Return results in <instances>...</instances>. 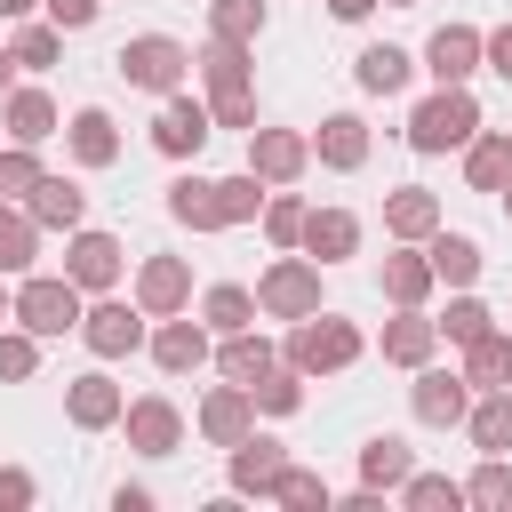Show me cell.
<instances>
[{
    "mask_svg": "<svg viewBox=\"0 0 512 512\" xmlns=\"http://www.w3.org/2000/svg\"><path fill=\"white\" fill-rule=\"evenodd\" d=\"M136 304H144L152 320L184 312V304H192V264H184V256H144V272H136Z\"/></svg>",
    "mask_w": 512,
    "mask_h": 512,
    "instance_id": "11",
    "label": "cell"
},
{
    "mask_svg": "<svg viewBox=\"0 0 512 512\" xmlns=\"http://www.w3.org/2000/svg\"><path fill=\"white\" fill-rule=\"evenodd\" d=\"M480 48H488V40H480L472 24H440V32L424 40V72H432L440 88H464V80L480 72Z\"/></svg>",
    "mask_w": 512,
    "mask_h": 512,
    "instance_id": "9",
    "label": "cell"
},
{
    "mask_svg": "<svg viewBox=\"0 0 512 512\" xmlns=\"http://www.w3.org/2000/svg\"><path fill=\"white\" fill-rule=\"evenodd\" d=\"M480 136V104L464 96V88H432L416 112H408V144L416 152H456V144H472Z\"/></svg>",
    "mask_w": 512,
    "mask_h": 512,
    "instance_id": "1",
    "label": "cell"
},
{
    "mask_svg": "<svg viewBox=\"0 0 512 512\" xmlns=\"http://www.w3.org/2000/svg\"><path fill=\"white\" fill-rule=\"evenodd\" d=\"M152 360H160L168 376H192V368L208 360V328H200V320H176V312H168V320L152 328Z\"/></svg>",
    "mask_w": 512,
    "mask_h": 512,
    "instance_id": "19",
    "label": "cell"
},
{
    "mask_svg": "<svg viewBox=\"0 0 512 512\" xmlns=\"http://www.w3.org/2000/svg\"><path fill=\"white\" fill-rule=\"evenodd\" d=\"M480 64L512 80V24H496V32H488V48H480Z\"/></svg>",
    "mask_w": 512,
    "mask_h": 512,
    "instance_id": "50",
    "label": "cell"
},
{
    "mask_svg": "<svg viewBox=\"0 0 512 512\" xmlns=\"http://www.w3.org/2000/svg\"><path fill=\"white\" fill-rule=\"evenodd\" d=\"M248 392H256V408H272V416H296V408H304V368H264Z\"/></svg>",
    "mask_w": 512,
    "mask_h": 512,
    "instance_id": "40",
    "label": "cell"
},
{
    "mask_svg": "<svg viewBox=\"0 0 512 512\" xmlns=\"http://www.w3.org/2000/svg\"><path fill=\"white\" fill-rule=\"evenodd\" d=\"M280 472H288L280 440H264V432L232 440V488H240V496H272V488H280Z\"/></svg>",
    "mask_w": 512,
    "mask_h": 512,
    "instance_id": "14",
    "label": "cell"
},
{
    "mask_svg": "<svg viewBox=\"0 0 512 512\" xmlns=\"http://www.w3.org/2000/svg\"><path fill=\"white\" fill-rule=\"evenodd\" d=\"M24 208H32V224H40V232H72V224L88 216V192H80L72 176H40V184L24 192Z\"/></svg>",
    "mask_w": 512,
    "mask_h": 512,
    "instance_id": "15",
    "label": "cell"
},
{
    "mask_svg": "<svg viewBox=\"0 0 512 512\" xmlns=\"http://www.w3.org/2000/svg\"><path fill=\"white\" fill-rule=\"evenodd\" d=\"M32 504V472H0V512H24Z\"/></svg>",
    "mask_w": 512,
    "mask_h": 512,
    "instance_id": "51",
    "label": "cell"
},
{
    "mask_svg": "<svg viewBox=\"0 0 512 512\" xmlns=\"http://www.w3.org/2000/svg\"><path fill=\"white\" fill-rule=\"evenodd\" d=\"M64 272L80 280V296H88V288H112V280H120V240H112V232H72Z\"/></svg>",
    "mask_w": 512,
    "mask_h": 512,
    "instance_id": "17",
    "label": "cell"
},
{
    "mask_svg": "<svg viewBox=\"0 0 512 512\" xmlns=\"http://www.w3.org/2000/svg\"><path fill=\"white\" fill-rule=\"evenodd\" d=\"M40 8H48V24L80 32V24H96V8H104V0H40Z\"/></svg>",
    "mask_w": 512,
    "mask_h": 512,
    "instance_id": "49",
    "label": "cell"
},
{
    "mask_svg": "<svg viewBox=\"0 0 512 512\" xmlns=\"http://www.w3.org/2000/svg\"><path fill=\"white\" fill-rule=\"evenodd\" d=\"M192 64H200L208 96H232V88H248V40H208Z\"/></svg>",
    "mask_w": 512,
    "mask_h": 512,
    "instance_id": "27",
    "label": "cell"
},
{
    "mask_svg": "<svg viewBox=\"0 0 512 512\" xmlns=\"http://www.w3.org/2000/svg\"><path fill=\"white\" fill-rule=\"evenodd\" d=\"M40 256V224H32V208H8L0 200V272H24Z\"/></svg>",
    "mask_w": 512,
    "mask_h": 512,
    "instance_id": "35",
    "label": "cell"
},
{
    "mask_svg": "<svg viewBox=\"0 0 512 512\" xmlns=\"http://www.w3.org/2000/svg\"><path fill=\"white\" fill-rule=\"evenodd\" d=\"M8 64H16V56H8V48H0V96H8Z\"/></svg>",
    "mask_w": 512,
    "mask_h": 512,
    "instance_id": "53",
    "label": "cell"
},
{
    "mask_svg": "<svg viewBox=\"0 0 512 512\" xmlns=\"http://www.w3.org/2000/svg\"><path fill=\"white\" fill-rule=\"evenodd\" d=\"M400 496H408V512H456V504H464V480H448V472H408Z\"/></svg>",
    "mask_w": 512,
    "mask_h": 512,
    "instance_id": "38",
    "label": "cell"
},
{
    "mask_svg": "<svg viewBox=\"0 0 512 512\" xmlns=\"http://www.w3.org/2000/svg\"><path fill=\"white\" fill-rule=\"evenodd\" d=\"M464 424H472V448L480 456H512V384H496Z\"/></svg>",
    "mask_w": 512,
    "mask_h": 512,
    "instance_id": "26",
    "label": "cell"
},
{
    "mask_svg": "<svg viewBox=\"0 0 512 512\" xmlns=\"http://www.w3.org/2000/svg\"><path fill=\"white\" fill-rule=\"evenodd\" d=\"M392 8H416V0H392Z\"/></svg>",
    "mask_w": 512,
    "mask_h": 512,
    "instance_id": "56",
    "label": "cell"
},
{
    "mask_svg": "<svg viewBox=\"0 0 512 512\" xmlns=\"http://www.w3.org/2000/svg\"><path fill=\"white\" fill-rule=\"evenodd\" d=\"M464 376H472L480 392H496V384H512V336H504V328H488L480 344H464Z\"/></svg>",
    "mask_w": 512,
    "mask_h": 512,
    "instance_id": "34",
    "label": "cell"
},
{
    "mask_svg": "<svg viewBox=\"0 0 512 512\" xmlns=\"http://www.w3.org/2000/svg\"><path fill=\"white\" fill-rule=\"evenodd\" d=\"M432 344H440V320H424L416 304H400V320H384V360L424 368V360H432Z\"/></svg>",
    "mask_w": 512,
    "mask_h": 512,
    "instance_id": "22",
    "label": "cell"
},
{
    "mask_svg": "<svg viewBox=\"0 0 512 512\" xmlns=\"http://www.w3.org/2000/svg\"><path fill=\"white\" fill-rule=\"evenodd\" d=\"M312 264H344L352 248H360V216H344V208H312L304 216V240H296Z\"/></svg>",
    "mask_w": 512,
    "mask_h": 512,
    "instance_id": "16",
    "label": "cell"
},
{
    "mask_svg": "<svg viewBox=\"0 0 512 512\" xmlns=\"http://www.w3.org/2000/svg\"><path fill=\"white\" fill-rule=\"evenodd\" d=\"M168 216L192 224V232H216V224H224V216H216V184H208V176H176V184H168Z\"/></svg>",
    "mask_w": 512,
    "mask_h": 512,
    "instance_id": "30",
    "label": "cell"
},
{
    "mask_svg": "<svg viewBox=\"0 0 512 512\" xmlns=\"http://www.w3.org/2000/svg\"><path fill=\"white\" fill-rule=\"evenodd\" d=\"M112 64H120V80H128V88L176 96V88H184V72H192V48H184V40H168V32H136Z\"/></svg>",
    "mask_w": 512,
    "mask_h": 512,
    "instance_id": "3",
    "label": "cell"
},
{
    "mask_svg": "<svg viewBox=\"0 0 512 512\" xmlns=\"http://www.w3.org/2000/svg\"><path fill=\"white\" fill-rule=\"evenodd\" d=\"M0 120H8V136H16V144L56 136V104H48V88H8V96H0Z\"/></svg>",
    "mask_w": 512,
    "mask_h": 512,
    "instance_id": "23",
    "label": "cell"
},
{
    "mask_svg": "<svg viewBox=\"0 0 512 512\" xmlns=\"http://www.w3.org/2000/svg\"><path fill=\"white\" fill-rule=\"evenodd\" d=\"M248 168L264 184H296L312 168V136H296V128H248Z\"/></svg>",
    "mask_w": 512,
    "mask_h": 512,
    "instance_id": "7",
    "label": "cell"
},
{
    "mask_svg": "<svg viewBox=\"0 0 512 512\" xmlns=\"http://www.w3.org/2000/svg\"><path fill=\"white\" fill-rule=\"evenodd\" d=\"M384 232H400V240H432V232H440V200H432L424 184H400V192L384 200Z\"/></svg>",
    "mask_w": 512,
    "mask_h": 512,
    "instance_id": "24",
    "label": "cell"
},
{
    "mask_svg": "<svg viewBox=\"0 0 512 512\" xmlns=\"http://www.w3.org/2000/svg\"><path fill=\"white\" fill-rule=\"evenodd\" d=\"M464 184L472 192H504L512 184V136H472L464 144Z\"/></svg>",
    "mask_w": 512,
    "mask_h": 512,
    "instance_id": "25",
    "label": "cell"
},
{
    "mask_svg": "<svg viewBox=\"0 0 512 512\" xmlns=\"http://www.w3.org/2000/svg\"><path fill=\"white\" fill-rule=\"evenodd\" d=\"M32 184H40L32 144H8V152H0V200H8V192H32Z\"/></svg>",
    "mask_w": 512,
    "mask_h": 512,
    "instance_id": "47",
    "label": "cell"
},
{
    "mask_svg": "<svg viewBox=\"0 0 512 512\" xmlns=\"http://www.w3.org/2000/svg\"><path fill=\"white\" fill-rule=\"evenodd\" d=\"M208 112H216V128H256V96H248V88H232V96H216Z\"/></svg>",
    "mask_w": 512,
    "mask_h": 512,
    "instance_id": "48",
    "label": "cell"
},
{
    "mask_svg": "<svg viewBox=\"0 0 512 512\" xmlns=\"http://www.w3.org/2000/svg\"><path fill=\"white\" fill-rule=\"evenodd\" d=\"M272 496H280L288 512H328V480H320V472H296V464L280 472V488H272Z\"/></svg>",
    "mask_w": 512,
    "mask_h": 512,
    "instance_id": "45",
    "label": "cell"
},
{
    "mask_svg": "<svg viewBox=\"0 0 512 512\" xmlns=\"http://www.w3.org/2000/svg\"><path fill=\"white\" fill-rule=\"evenodd\" d=\"M32 368H40V336H32V328H16V336H0V376H8V384H24Z\"/></svg>",
    "mask_w": 512,
    "mask_h": 512,
    "instance_id": "46",
    "label": "cell"
},
{
    "mask_svg": "<svg viewBox=\"0 0 512 512\" xmlns=\"http://www.w3.org/2000/svg\"><path fill=\"white\" fill-rule=\"evenodd\" d=\"M304 216H312V208H304L296 192L272 184V200H264V232H272V248H296V240H304Z\"/></svg>",
    "mask_w": 512,
    "mask_h": 512,
    "instance_id": "42",
    "label": "cell"
},
{
    "mask_svg": "<svg viewBox=\"0 0 512 512\" xmlns=\"http://www.w3.org/2000/svg\"><path fill=\"white\" fill-rule=\"evenodd\" d=\"M0 320H16V296H8V288H0Z\"/></svg>",
    "mask_w": 512,
    "mask_h": 512,
    "instance_id": "54",
    "label": "cell"
},
{
    "mask_svg": "<svg viewBox=\"0 0 512 512\" xmlns=\"http://www.w3.org/2000/svg\"><path fill=\"white\" fill-rule=\"evenodd\" d=\"M144 320H152L144 304H112V296H104V304H88V312H80V336H88V352H96V360H120V352H136V344H144Z\"/></svg>",
    "mask_w": 512,
    "mask_h": 512,
    "instance_id": "6",
    "label": "cell"
},
{
    "mask_svg": "<svg viewBox=\"0 0 512 512\" xmlns=\"http://www.w3.org/2000/svg\"><path fill=\"white\" fill-rule=\"evenodd\" d=\"M8 56H16V64H24V72H48V64H56V56H64V24H24V32H16V48H8Z\"/></svg>",
    "mask_w": 512,
    "mask_h": 512,
    "instance_id": "41",
    "label": "cell"
},
{
    "mask_svg": "<svg viewBox=\"0 0 512 512\" xmlns=\"http://www.w3.org/2000/svg\"><path fill=\"white\" fill-rule=\"evenodd\" d=\"M504 208H512V184H504Z\"/></svg>",
    "mask_w": 512,
    "mask_h": 512,
    "instance_id": "57",
    "label": "cell"
},
{
    "mask_svg": "<svg viewBox=\"0 0 512 512\" xmlns=\"http://www.w3.org/2000/svg\"><path fill=\"white\" fill-rule=\"evenodd\" d=\"M312 152H320V168H360L368 160V120L360 112H328L320 136H312Z\"/></svg>",
    "mask_w": 512,
    "mask_h": 512,
    "instance_id": "21",
    "label": "cell"
},
{
    "mask_svg": "<svg viewBox=\"0 0 512 512\" xmlns=\"http://www.w3.org/2000/svg\"><path fill=\"white\" fill-rule=\"evenodd\" d=\"M208 24H216V40H256L264 32V0H216Z\"/></svg>",
    "mask_w": 512,
    "mask_h": 512,
    "instance_id": "44",
    "label": "cell"
},
{
    "mask_svg": "<svg viewBox=\"0 0 512 512\" xmlns=\"http://www.w3.org/2000/svg\"><path fill=\"white\" fill-rule=\"evenodd\" d=\"M208 128H216V112H208V104H192V96L176 88V96L160 104V120H152V144H160L168 160H192V152L208 144Z\"/></svg>",
    "mask_w": 512,
    "mask_h": 512,
    "instance_id": "10",
    "label": "cell"
},
{
    "mask_svg": "<svg viewBox=\"0 0 512 512\" xmlns=\"http://www.w3.org/2000/svg\"><path fill=\"white\" fill-rule=\"evenodd\" d=\"M360 360V328L352 320H336V312H304L296 320V336H288V368H304V376H336V368H352Z\"/></svg>",
    "mask_w": 512,
    "mask_h": 512,
    "instance_id": "2",
    "label": "cell"
},
{
    "mask_svg": "<svg viewBox=\"0 0 512 512\" xmlns=\"http://www.w3.org/2000/svg\"><path fill=\"white\" fill-rule=\"evenodd\" d=\"M256 304H264L272 320H304V312H320V264H312V256H280V264L256 280Z\"/></svg>",
    "mask_w": 512,
    "mask_h": 512,
    "instance_id": "5",
    "label": "cell"
},
{
    "mask_svg": "<svg viewBox=\"0 0 512 512\" xmlns=\"http://www.w3.org/2000/svg\"><path fill=\"white\" fill-rule=\"evenodd\" d=\"M384 296H392V304H424V296H432V256H408V248L384 256Z\"/></svg>",
    "mask_w": 512,
    "mask_h": 512,
    "instance_id": "37",
    "label": "cell"
},
{
    "mask_svg": "<svg viewBox=\"0 0 512 512\" xmlns=\"http://www.w3.org/2000/svg\"><path fill=\"white\" fill-rule=\"evenodd\" d=\"M264 200H272V184H264L256 168H240V176H224V184H216V216H224V224H248Z\"/></svg>",
    "mask_w": 512,
    "mask_h": 512,
    "instance_id": "36",
    "label": "cell"
},
{
    "mask_svg": "<svg viewBox=\"0 0 512 512\" xmlns=\"http://www.w3.org/2000/svg\"><path fill=\"white\" fill-rule=\"evenodd\" d=\"M328 8H336V16H344V24H360V16H368V8H376V0H328Z\"/></svg>",
    "mask_w": 512,
    "mask_h": 512,
    "instance_id": "52",
    "label": "cell"
},
{
    "mask_svg": "<svg viewBox=\"0 0 512 512\" xmlns=\"http://www.w3.org/2000/svg\"><path fill=\"white\" fill-rule=\"evenodd\" d=\"M248 424H256V392H248V384H224V392H208V400H200V432H208L216 448L248 440Z\"/></svg>",
    "mask_w": 512,
    "mask_h": 512,
    "instance_id": "18",
    "label": "cell"
},
{
    "mask_svg": "<svg viewBox=\"0 0 512 512\" xmlns=\"http://www.w3.org/2000/svg\"><path fill=\"white\" fill-rule=\"evenodd\" d=\"M64 136H72V160H80V168H112V160H120V128H112V112H96V104H80Z\"/></svg>",
    "mask_w": 512,
    "mask_h": 512,
    "instance_id": "20",
    "label": "cell"
},
{
    "mask_svg": "<svg viewBox=\"0 0 512 512\" xmlns=\"http://www.w3.org/2000/svg\"><path fill=\"white\" fill-rule=\"evenodd\" d=\"M64 416H72L80 432H104V424H120V416H128V400H120V384L96 368V376H72V392H64Z\"/></svg>",
    "mask_w": 512,
    "mask_h": 512,
    "instance_id": "13",
    "label": "cell"
},
{
    "mask_svg": "<svg viewBox=\"0 0 512 512\" xmlns=\"http://www.w3.org/2000/svg\"><path fill=\"white\" fill-rule=\"evenodd\" d=\"M464 504H480V512H512V464H504V456H480V472L464 480Z\"/></svg>",
    "mask_w": 512,
    "mask_h": 512,
    "instance_id": "39",
    "label": "cell"
},
{
    "mask_svg": "<svg viewBox=\"0 0 512 512\" xmlns=\"http://www.w3.org/2000/svg\"><path fill=\"white\" fill-rule=\"evenodd\" d=\"M216 368H224L232 384H256L264 368H280V352H272L264 336H248V328H232V336H224V352H216Z\"/></svg>",
    "mask_w": 512,
    "mask_h": 512,
    "instance_id": "32",
    "label": "cell"
},
{
    "mask_svg": "<svg viewBox=\"0 0 512 512\" xmlns=\"http://www.w3.org/2000/svg\"><path fill=\"white\" fill-rule=\"evenodd\" d=\"M120 424H128V448H144V456H176V448H184V416H176V400H160V392H152V400H128Z\"/></svg>",
    "mask_w": 512,
    "mask_h": 512,
    "instance_id": "12",
    "label": "cell"
},
{
    "mask_svg": "<svg viewBox=\"0 0 512 512\" xmlns=\"http://www.w3.org/2000/svg\"><path fill=\"white\" fill-rule=\"evenodd\" d=\"M256 312H264V304H256V288H232V280L200 296V320H208L216 336H232V328H256Z\"/></svg>",
    "mask_w": 512,
    "mask_h": 512,
    "instance_id": "31",
    "label": "cell"
},
{
    "mask_svg": "<svg viewBox=\"0 0 512 512\" xmlns=\"http://www.w3.org/2000/svg\"><path fill=\"white\" fill-rule=\"evenodd\" d=\"M408 472H416L408 440H392V432H384V440H368V448H360V488H400Z\"/></svg>",
    "mask_w": 512,
    "mask_h": 512,
    "instance_id": "33",
    "label": "cell"
},
{
    "mask_svg": "<svg viewBox=\"0 0 512 512\" xmlns=\"http://www.w3.org/2000/svg\"><path fill=\"white\" fill-rule=\"evenodd\" d=\"M80 280L72 272H48V280H24L16 288V320L32 328V336H64V328H80Z\"/></svg>",
    "mask_w": 512,
    "mask_h": 512,
    "instance_id": "4",
    "label": "cell"
},
{
    "mask_svg": "<svg viewBox=\"0 0 512 512\" xmlns=\"http://www.w3.org/2000/svg\"><path fill=\"white\" fill-rule=\"evenodd\" d=\"M24 8H32V0H0V16H24Z\"/></svg>",
    "mask_w": 512,
    "mask_h": 512,
    "instance_id": "55",
    "label": "cell"
},
{
    "mask_svg": "<svg viewBox=\"0 0 512 512\" xmlns=\"http://www.w3.org/2000/svg\"><path fill=\"white\" fill-rule=\"evenodd\" d=\"M416 424H464L472 416V376L464 368H416Z\"/></svg>",
    "mask_w": 512,
    "mask_h": 512,
    "instance_id": "8",
    "label": "cell"
},
{
    "mask_svg": "<svg viewBox=\"0 0 512 512\" xmlns=\"http://www.w3.org/2000/svg\"><path fill=\"white\" fill-rule=\"evenodd\" d=\"M432 280H448V288H472L480 280V240H464V232H432Z\"/></svg>",
    "mask_w": 512,
    "mask_h": 512,
    "instance_id": "29",
    "label": "cell"
},
{
    "mask_svg": "<svg viewBox=\"0 0 512 512\" xmlns=\"http://www.w3.org/2000/svg\"><path fill=\"white\" fill-rule=\"evenodd\" d=\"M488 328H496V312H488L480 296H456V304H448V320H440V336H448V344H480Z\"/></svg>",
    "mask_w": 512,
    "mask_h": 512,
    "instance_id": "43",
    "label": "cell"
},
{
    "mask_svg": "<svg viewBox=\"0 0 512 512\" xmlns=\"http://www.w3.org/2000/svg\"><path fill=\"white\" fill-rule=\"evenodd\" d=\"M352 72H360V88H368V96H400L416 64H408V48H392V40H376V48H360V64H352Z\"/></svg>",
    "mask_w": 512,
    "mask_h": 512,
    "instance_id": "28",
    "label": "cell"
}]
</instances>
